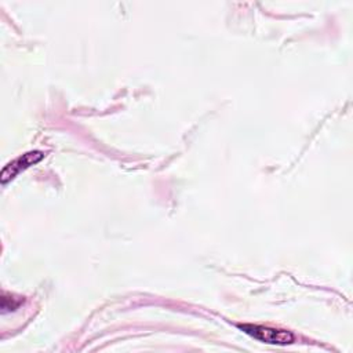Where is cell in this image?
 <instances>
[{"mask_svg": "<svg viewBox=\"0 0 353 353\" xmlns=\"http://www.w3.org/2000/svg\"><path fill=\"white\" fill-rule=\"evenodd\" d=\"M245 334L254 336L258 341L266 343H276V345H287L294 341V335L290 331L263 327V325H252V324H243L239 325Z\"/></svg>", "mask_w": 353, "mask_h": 353, "instance_id": "obj_1", "label": "cell"}, {"mask_svg": "<svg viewBox=\"0 0 353 353\" xmlns=\"http://www.w3.org/2000/svg\"><path fill=\"white\" fill-rule=\"evenodd\" d=\"M44 157V154L39 150H34V152H28L25 153L23 156L12 160L11 163H8L3 171H1V183H7L10 179H12L17 174H19L21 171L29 168L30 165L39 163L41 159Z\"/></svg>", "mask_w": 353, "mask_h": 353, "instance_id": "obj_2", "label": "cell"}]
</instances>
